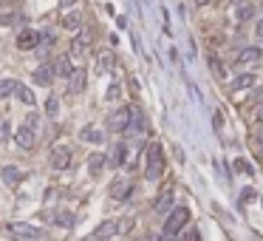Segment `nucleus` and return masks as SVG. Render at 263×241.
I'll list each match as a JSON object with an SVG mask.
<instances>
[{
    "label": "nucleus",
    "mask_w": 263,
    "mask_h": 241,
    "mask_svg": "<svg viewBox=\"0 0 263 241\" xmlns=\"http://www.w3.org/2000/svg\"><path fill=\"white\" fill-rule=\"evenodd\" d=\"M187 222H190V210H187V207H173L164 218V230H161V233H164L167 238H173V235H178L187 227Z\"/></svg>",
    "instance_id": "1"
},
{
    "label": "nucleus",
    "mask_w": 263,
    "mask_h": 241,
    "mask_svg": "<svg viewBox=\"0 0 263 241\" xmlns=\"http://www.w3.org/2000/svg\"><path fill=\"white\" fill-rule=\"evenodd\" d=\"M161 170H164V162H161V145L153 142L150 148H147V167H145L147 182H159Z\"/></svg>",
    "instance_id": "2"
},
{
    "label": "nucleus",
    "mask_w": 263,
    "mask_h": 241,
    "mask_svg": "<svg viewBox=\"0 0 263 241\" xmlns=\"http://www.w3.org/2000/svg\"><path fill=\"white\" fill-rule=\"evenodd\" d=\"M130 114H133V108H116V111L110 114V119H108V128L113 130V134H125L128 130V125H130Z\"/></svg>",
    "instance_id": "3"
},
{
    "label": "nucleus",
    "mask_w": 263,
    "mask_h": 241,
    "mask_svg": "<svg viewBox=\"0 0 263 241\" xmlns=\"http://www.w3.org/2000/svg\"><path fill=\"white\" fill-rule=\"evenodd\" d=\"M51 167L54 170H68L71 167V148L68 145H54L51 148Z\"/></svg>",
    "instance_id": "4"
},
{
    "label": "nucleus",
    "mask_w": 263,
    "mask_h": 241,
    "mask_svg": "<svg viewBox=\"0 0 263 241\" xmlns=\"http://www.w3.org/2000/svg\"><path fill=\"white\" fill-rule=\"evenodd\" d=\"M17 23H26V14H20L17 6H0V26L9 29V26H17Z\"/></svg>",
    "instance_id": "5"
},
{
    "label": "nucleus",
    "mask_w": 263,
    "mask_h": 241,
    "mask_svg": "<svg viewBox=\"0 0 263 241\" xmlns=\"http://www.w3.org/2000/svg\"><path fill=\"white\" fill-rule=\"evenodd\" d=\"M40 46V31H34V29H23L17 34V49L20 51H31V49H37Z\"/></svg>",
    "instance_id": "6"
},
{
    "label": "nucleus",
    "mask_w": 263,
    "mask_h": 241,
    "mask_svg": "<svg viewBox=\"0 0 263 241\" xmlns=\"http://www.w3.org/2000/svg\"><path fill=\"white\" fill-rule=\"evenodd\" d=\"M263 51L260 46H246V49L238 51V65H255V62H260Z\"/></svg>",
    "instance_id": "7"
},
{
    "label": "nucleus",
    "mask_w": 263,
    "mask_h": 241,
    "mask_svg": "<svg viewBox=\"0 0 263 241\" xmlns=\"http://www.w3.org/2000/svg\"><path fill=\"white\" fill-rule=\"evenodd\" d=\"M31 77H34L37 85H51V82H54V65H51V62H43V65L34 68Z\"/></svg>",
    "instance_id": "8"
},
{
    "label": "nucleus",
    "mask_w": 263,
    "mask_h": 241,
    "mask_svg": "<svg viewBox=\"0 0 263 241\" xmlns=\"http://www.w3.org/2000/svg\"><path fill=\"white\" fill-rule=\"evenodd\" d=\"M51 65H54V77L68 80V77L74 74V62H71V57H68V54H60L54 62H51Z\"/></svg>",
    "instance_id": "9"
},
{
    "label": "nucleus",
    "mask_w": 263,
    "mask_h": 241,
    "mask_svg": "<svg viewBox=\"0 0 263 241\" xmlns=\"http://www.w3.org/2000/svg\"><path fill=\"white\" fill-rule=\"evenodd\" d=\"M9 230H12L14 235H20V238H43L40 230L31 227V224H26V222H12V224H9Z\"/></svg>",
    "instance_id": "10"
},
{
    "label": "nucleus",
    "mask_w": 263,
    "mask_h": 241,
    "mask_svg": "<svg viewBox=\"0 0 263 241\" xmlns=\"http://www.w3.org/2000/svg\"><path fill=\"white\" fill-rule=\"evenodd\" d=\"M119 233V224L116 222H102L97 230H93V241H105V238H113Z\"/></svg>",
    "instance_id": "11"
},
{
    "label": "nucleus",
    "mask_w": 263,
    "mask_h": 241,
    "mask_svg": "<svg viewBox=\"0 0 263 241\" xmlns=\"http://www.w3.org/2000/svg\"><path fill=\"white\" fill-rule=\"evenodd\" d=\"M110 196L116 199V202H128L133 196V185L130 182H116V185L110 187Z\"/></svg>",
    "instance_id": "12"
},
{
    "label": "nucleus",
    "mask_w": 263,
    "mask_h": 241,
    "mask_svg": "<svg viewBox=\"0 0 263 241\" xmlns=\"http://www.w3.org/2000/svg\"><path fill=\"white\" fill-rule=\"evenodd\" d=\"M0 179L6 182L9 187H17V182L23 179V173H20V167H14V165H6L3 170H0Z\"/></svg>",
    "instance_id": "13"
},
{
    "label": "nucleus",
    "mask_w": 263,
    "mask_h": 241,
    "mask_svg": "<svg viewBox=\"0 0 263 241\" xmlns=\"http://www.w3.org/2000/svg\"><path fill=\"white\" fill-rule=\"evenodd\" d=\"M82 88H85V71H82V68H74V74L68 77V91L80 94Z\"/></svg>",
    "instance_id": "14"
},
{
    "label": "nucleus",
    "mask_w": 263,
    "mask_h": 241,
    "mask_svg": "<svg viewBox=\"0 0 263 241\" xmlns=\"http://www.w3.org/2000/svg\"><path fill=\"white\" fill-rule=\"evenodd\" d=\"M147 122H145V114L139 111V108H133V114H130V125H128V134H145Z\"/></svg>",
    "instance_id": "15"
},
{
    "label": "nucleus",
    "mask_w": 263,
    "mask_h": 241,
    "mask_svg": "<svg viewBox=\"0 0 263 241\" xmlns=\"http://www.w3.org/2000/svg\"><path fill=\"white\" fill-rule=\"evenodd\" d=\"M125 156H128V148H125L122 142H116L113 148H110L108 165H113V167H122V165H125Z\"/></svg>",
    "instance_id": "16"
},
{
    "label": "nucleus",
    "mask_w": 263,
    "mask_h": 241,
    "mask_svg": "<svg viewBox=\"0 0 263 241\" xmlns=\"http://www.w3.org/2000/svg\"><path fill=\"white\" fill-rule=\"evenodd\" d=\"M88 37H91V34H88L85 29H82L80 34H77V37H74V43H71V57H82V54H85Z\"/></svg>",
    "instance_id": "17"
},
{
    "label": "nucleus",
    "mask_w": 263,
    "mask_h": 241,
    "mask_svg": "<svg viewBox=\"0 0 263 241\" xmlns=\"http://www.w3.org/2000/svg\"><path fill=\"white\" fill-rule=\"evenodd\" d=\"M14 142H17L23 150H31V148H34V134H31L29 128H17V134H14Z\"/></svg>",
    "instance_id": "18"
},
{
    "label": "nucleus",
    "mask_w": 263,
    "mask_h": 241,
    "mask_svg": "<svg viewBox=\"0 0 263 241\" xmlns=\"http://www.w3.org/2000/svg\"><path fill=\"white\" fill-rule=\"evenodd\" d=\"M173 190H167V193H161V199L159 202H156V213H159V216H167V213L173 210Z\"/></svg>",
    "instance_id": "19"
},
{
    "label": "nucleus",
    "mask_w": 263,
    "mask_h": 241,
    "mask_svg": "<svg viewBox=\"0 0 263 241\" xmlns=\"http://www.w3.org/2000/svg\"><path fill=\"white\" fill-rule=\"evenodd\" d=\"M14 94H17V99H20V102H23V105H34V102H37V97H34V91H31V88L29 85H20V82H17V88H14Z\"/></svg>",
    "instance_id": "20"
},
{
    "label": "nucleus",
    "mask_w": 263,
    "mask_h": 241,
    "mask_svg": "<svg viewBox=\"0 0 263 241\" xmlns=\"http://www.w3.org/2000/svg\"><path fill=\"white\" fill-rule=\"evenodd\" d=\"M232 88H235V91H246V88H255V74H252V71L241 74L238 80L232 82Z\"/></svg>",
    "instance_id": "21"
},
{
    "label": "nucleus",
    "mask_w": 263,
    "mask_h": 241,
    "mask_svg": "<svg viewBox=\"0 0 263 241\" xmlns=\"http://www.w3.org/2000/svg\"><path fill=\"white\" fill-rule=\"evenodd\" d=\"M74 222H77V218H74V213H68V210H57L54 213V224H57V227H68V230H71Z\"/></svg>",
    "instance_id": "22"
},
{
    "label": "nucleus",
    "mask_w": 263,
    "mask_h": 241,
    "mask_svg": "<svg viewBox=\"0 0 263 241\" xmlns=\"http://www.w3.org/2000/svg\"><path fill=\"white\" fill-rule=\"evenodd\" d=\"M80 139H82V142H97V145H99V142L105 139V136L99 134L97 128H91V125H85V128L80 130Z\"/></svg>",
    "instance_id": "23"
},
{
    "label": "nucleus",
    "mask_w": 263,
    "mask_h": 241,
    "mask_svg": "<svg viewBox=\"0 0 263 241\" xmlns=\"http://www.w3.org/2000/svg\"><path fill=\"white\" fill-rule=\"evenodd\" d=\"M207 62H209V68H212V74L218 77V80H224V77H227V71H224V62L218 60V54H212V51H209V54H207Z\"/></svg>",
    "instance_id": "24"
},
{
    "label": "nucleus",
    "mask_w": 263,
    "mask_h": 241,
    "mask_svg": "<svg viewBox=\"0 0 263 241\" xmlns=\"http://www.w3.org/2000/svg\"><path fill=\"white\" fill-rule=\"evenodd\" d=\"M105 165H108V156H102V154H91V156H88V170H91V173H99Z\"/></svg>",
    "instance_id": "25"
},
{
    "label": "nucleus",
    "mask_w": 263,
    "mask_h": 241,
    "mask_svg": "<svg viewBox=\"0 0 263 241\" xmlns=\"http://www.w3.org/2000/svg\"><path fill=\"white\" fill-rule=\"evenodd\" d=\"M110 68H113V51H105V54L99 57V62H97V71L99 74H108Z\"/></svg>",
    "instance_id": "26"
},
{
    "label": "nucleus",
    "mask_w": 263,
    "mask_h": 241,
    "mask_svg": "<svg viewBox=\"0 0 263 241\" xmlns=\"http://www.w3.org/2000/svg\"><path fill=\"white\" fill-rule=\"evenodd\" d=\"M80 23H82V17L77 12H71V14H65V17H62V26H65L68 31H77V29H80Z\"/></svg>",
    "instance_id": "27"
},
{
    "label": "nucleus",
    "mask_w": 263,
    "mask_h": 241,
    "mask_svg": "<svg viewBox=\"0 0 263 241\" xmlns=\"http://www.w3.org/2000/svg\"><path fill=\"white\" fill-rule=\"evenodd\" d=\"M14 88H17V82H14V80H9V77H6V80H0V99H6L9 94H14Z\"/></svg>",
    "instance_id": "28"
},
{
    "label": "nucleus",
    "mask_w": 263,
    "mask_h": 241,
    "mask_svg": "<svg viewBox=\"0 0 263 241\" xmlns=\"http://www.w3.org/2000/svg\"><path fill=\"white\" fill-rule=\"evenodd\" d=\"M57 111H60V99H57V94H51V97L45 99V114H49V117H57Z\"/></svg>",
    "instance_id": "29"
},
{
    "label": "nucleus",
    "mask_w": 263,
    "mask_h": 241,
    "mask_svg": "<svg viewBox=\"0 0 263 241\" xmlns=\"http://www.w3.org/2000/svg\"><path fill=\"white\" fill-rule=\"evenodd\" d=\"M252 14H255V6H252V3H244V6L238 9V17L241 20H252Z\"/></svg>",
    "instance_id": "30"
},
{
    "label": "nucleus",
    "mask_w": 263,
    "mask_h": 241,
    "mask_svg": "<svg viewBox=\"0 0 263 241\" xmlns=\"http://www.w3.org/2000/svg\"><path fill=\"white\" fill-rule=\"evenodd\" d=\"M119 94H122V85H119V82H113V85L108 88V94H105V99H108V102H110V99H116Z\"/></svg>",
    "instance_id": "31"
},
{
    "label": "nucleus",
    "mask_w": 263,
    "mask_h": 241,
    "mask_svg": "<svg viewBox=\"0 0 263 241\" xmlns=\"http://www.w3.org/2000/svg\"><path fill=\"white\" fill-rule=\"evenodd\" d=\"M37 125H40V117H37V114H29V117H26V125H23V128H29L31 134H34Z\"/></svg>",
    "instance_id": "32"
},
{
    "label": "nucleus",
    "mask_w": 263,
    "mask_h": 241,
    "mask_svg": "<svg viewBox=\"0 0 263 241\" xmlns=\"http://www.w3.org/2000/svg\"><path fill=\"white\" fill-rule=\"evenodd\" d=\"M235 167H238L241 173H249V176H252V165H249V162H244V159H238V162H235Z\"/></svg>",
    "instance_id": "33"
},
{
    "label": "nucleus",
    "mask_w": 263,
    "mask_h": 241,
    "mask_svg": "<svg viewBox=\"0 0 263 241\" xmlns=\"http://www.w3.org/2000/svg\"><path fill=\"white\" fill-rule=\"evenodd\" d=\"M3 139H9V122L6 119H0V142H3Z\"/></svg>",
    "instance_id": "34"
},
{
    "label": "nucleus",
    "mask_w": 263,
    "mask_h": 241,
    "mask_svg": "<svg viewBox=\"0 0 263 241\" xmlns=\"http://www.w3.org/2000/svg\"><path fill=\"white\" fill-rule=\"evenodd\" d=\"M255 34L263 40V20H257V26H255Z\"/></svg>",
    "instance_id": "35"
},
{
    "label": "nucleus",
    "mask_w": 263,
    "mask_h": 241,
    "mask_svg": "<svg viewBox=\"0 0 263 241\" xmlns=\"http://www.w3.org/2000/svg\"><path fill=\"white\" fill-rule=\"evenodd\" d=\"M241 199H244V202H246V199H255V190H252V187H249V190H244V193H241Z\"/></svg>",
    "instance_id": "36"
},
{
    "label": "nucleus",
    "mask_w": 263,
    "mask_h": 241,
    "mask_svg": "<svg viewBox=\"0 0 263 241\" xmlns=\"http://www.w3.org/2000/svg\"><path fill=\"white\" fill-rule=\"evenodd\" d=\"M255 119H257V122H260V125H263V105H260V108H257V114H255Z\"/></svg>",
    "instance_id": "37"
},
{
    "label": "nucleus",
    "mask_w": 263,
    "mask_h": 241,
    "mask_svg": "<svg viewBox=\"0 0 263 241\" xmlns=\"http://www.w3.org/2000/svg\"><path fill=\"white\" fill-rule=\"evenodd\" d=\"M207 3H212V0H196V6H207Z\"/></svg>",
    "instance_id": "38"
},
{
    "label": "nucleus",
    "mask_w": 263,
    "mask_h": 241,
    "mask_svg": "<svg viewBox=\"0 0 263 241\" xmlns=\"http://www.w3.org/2000/svg\"><path fill=\"white\" fill-rule=\"evenodd\" d=\"M257 145L263 148V128H260V134H257Z\"/></svg>",
    "instance_id": "39"
},
{
    "label": "nucleus",
    "mask_w": 263,
    "mask_h": 241,
    "mask_svg": "<svg viewBox=\"0 0 263 241\" xmlns=\"http://www.w3.org/2000/svg\"><path fill=\"white\" fill-rule=\"evenodd\" d=\"M74 3H77V0H62V6H65V9H68V6H74Z\"/></svg>",
    "instance_id": "40"
},
{
    "label": "nucleus",
    "mask_w": 263,
    "mask_h": 241,
    "mask_svg": "<svg viewBox=\"0 0 263 241\" xmlns=\"http://www.w3.org/2000/svg\"><path fill=\"white\" fill-rule=\"evenodd\" d=\"M255 99H263V88H260V91H255Z\"/></svg>",
    "instance_id": "41"
},
{
    "label": "nucleus",
    "mask_w": 263,
    "mask_h": 241,
    "mask_svg": "<svg viewBox=\"0 0 263 241\" xmlns=\"http://www.w3.org/2000/svg\"><path fill=\"white\" fill-rule=\"evenodd\" d=\"M82 241H93V238H82Z\"/></svg>",
    "instance_id": "42"
}]
</instances>
